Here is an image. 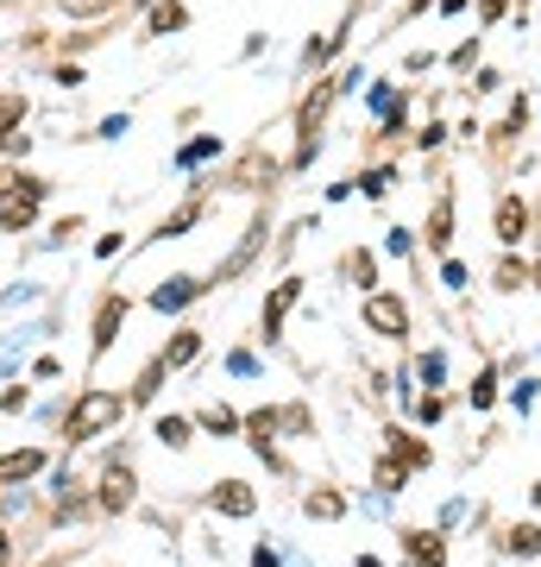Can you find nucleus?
<instances>
[{
    "label": "nucleus",
    "mask_w": 541,
    "mask_h": 567,
    "mask_svg": "<svg viewBox=\"0 0 541 567\" xmlns=\"http://www.w3.org/2000/svg\"><path fill=\"white\" fill-rule=\"evenodd\" d=\"M107 423H121V398L114 391H82L76 410H70V442H89Z\"/></svg>",
    "instance_id": "f257e3e1"
},
{
    "label": "nucleus",
    "mask_w": 541,
    "mask_h": 567,
    "mask_svg": "<svg viewBox=\"0 0 541 567\" xmlns=\"http://www.w3.org/2000/svg\"><path fill=\"white\" fill-rule=\"evenodd\" d=\"M39 196H44V183L20 177V189H7V208H0V227H25L32 215H39Z\"/></svg>",
    "instance_id": "f03ea898"
},
{
    "label": "nucleus",
    "mask_w": 541,
    "mask_h": 567,
    "mask_svg": "<svg viewBox=\"0 0 541 567\" xmlns=\"http://www.w3.org/2000/svg\"><path fill=\"white\" fill-rule=\"evenodd\" d=\"M365 322L378 328V334H403V328H409V309H403L397 297H365Z\"/></svg>",
    "instance_id": "7ed1b4c3"
},
{
    "label": "nucleus",
    "mask_w": 541,
    "mask_h": 567,
    "mask_svg": "<svg viewBox=\"0 0 541 567\" xmlns=\"http://www.w3.org/2000/svg\"><path fill=\"white\" fill-rule=\"evenodd\" d=\"M101 505H107V511L133 505V473H126V466H107V480H101Z\"/></svg>",
    "instance_id": "20e7f679"
},
{
    "label": "nucleus",
    "mask_w": 541,
    "mask_h": 567,
    "mask_svg": "<svg viewBox=\"0 0 541 567\" xmlns=\"http://www.w3.org/2000/svg\"><path fill=\"white\" fill-rule=\"evenodd\" d=\"M39 466H44V454H32V447H20V454H7V461H0V486H13V480H32Z\"/></svg>",
    "instance_id": "39448f33"
},
{
    "label": "nucleus",
    "mask_w": 541,
    "mask_h": 567,
    "mask_svg": "<svg viewBox=\"0 0 541 567\" xmlns=\"http://www.w3.org/2000/svg\"><path fill=\"white\" fill-rule=\"evenodd\" d=\"M189 297H201V284H196V278H170L158 297H152V303H158V309H183Z\"/></svg>",
    "instance_id": "423d86ee"
},
{
    "label": "nucleus",
    "mask_w": 541,
    "mask_h": 567,
    "mask_svg": "<svg viewBox=\"0 0 541 567\" xmlns=\"http://www.w3.org/2000/svg\"><path fill=\"white\" fill-rule=\"evenodd\" d=\"M215 511H227V517H252V492H246V486H221V492H215Z\"/></svg>",
    "instance_id": "0eeeda50"
},
{
    "label": "nucleus",
    "mask_w": 541,
    "mask_h": 567,
    "mask_svg": "<svg viewBox=\"0 0 541 567\" xmlns=\"http://www.w3.org/2000/svg\"><path fill=\"white\" fill-rule=\"evenodd\" d=\"M296 297H302V284H283L278 297L264 303V328H271V334H278V322H283V316H290V303H296Z\"/></svg>",
    "instance_id": "6e6552de"
},
{
    "label": "nucleus",
    "mask_w": 541,
    "mask_h": 567,
    "mask_svg": "<svg viewBox=\"0 0 541 567\" xmlns=\"http://www.w3.org/2000/svg\"><path fill=\"white\" fill-rule=\"evenodd\" d=\"M13 126H20V102H0V145L25 152V133H13Z\"/></svg>",
    "instance_id": "1a4fd4ad"
},
{
    "label": "nucleus",
    "mask_w": 541,
    "mask_h": 567,
    "mask_svg": "<svg viewBox=\"0 0 541 567\" xmlns=\"http://www.w3.org/2000/svg\"><path fill=\"white\" fill-rule=\"evenodd\" d=\"M498 240H522V203H498Z\"/></svg>",
    "instance_id": "9d476101"
},
{
    "label": "nucleus",
    "mask_w": 541,
    "mask_h": 567,
    "mask_svg": "<svg viewBox=\"0 0 541 567\" xmlns=\"http://www.w3.org/2000/svg\"><path fill=\"white\" fill-rule=\"evenodd\" d=\"M121 316H126V303H101V334H95V353H107V347H114V328H121Z\"/></svg>",
    "instance_id": "9b49d317"
},
{
    "label": "nucleus",
    "mask_w": 541,
    "mask_h": 567,
    "mask_svg": "<svg viewBox=\"0 0 541 567\" xmlns=\"http://www.w3.org/2000/svg\"><path fill=\"white\" fill-rule=\"evenodd\" d=\"M196 334H177V341H170V353H164V365H189V360H196Z\"/></svg>",
    "instance_id": "f8f14e48"
},
{
    "label": "nucleus",
    "mask_w": 541,
    "mask_h": 567,
    "mask_svg": "<svg viewBox=\"0 0 541 567\" xmlns=\"http://www.w3.org/2000/svg\"><path fill=\"white\" fill-rule=\"evenodd\" d=\"M510 548H517V555H541V529H535V524L510 529Z\"/></svg>",
    "instance_id": "ddd939ff"
},
{
    "label": "nucleus",
    "mask_w": 541,
    "mask_h": 567,
    "mask_svg": "<svg viewBox=\"0 0 541 567\" xmlns=\"http://www.w3.org/2000/svg\"><path fill=\"white\" fill-rule=\"evenodd\" d=\"M158 435H164V447H183V442H189V423H183V416H164Z\"/></svg>",
    "instance_id": "4468645a"
},
{
    "label": "nucleus",
    "mask_w": 541,
    "mask_h": 567,
    "mask_svg": "<svg viewBox=\"0 0 541 567\" xmlns=\"http://www.w3.org/2000/svg\"><path fill=\"white\" fill-rule=\"evenodd\" d=\"M201 423L215 429V435H227V429L240 423V416H233V410H227V404H215V410H208V416H201Z\"/></svg>",
    "instance_id": "2eb2a0df"
},
{
    "label": "nucleus",
    "mask_w": 541,
    "mask_h": 567,
    "mask_svg": "<svg viewBox=\"0 0 541 567\" xmlns=\"http://www.w3.org/2000/svg\"><path fill=\"white\" fill-rule=\"evenodd\" d=\"M409 555H416V561H428V567H441V543H422V536H409Z\"/></svg>",
    "instance_id": "dca6fc26"
},
{
    "label": "nucleus",
    "mask_w": 541,
    "mask_h": 567,
    "mask_svg": "<svg viewBox=\"0 0 541 567\" xmlns=\"http://www.w3.org/2000/svg\"><path fill=\"white\" fill-rule=\"evenodd\" d=\"M201 158H215V140H196V145H183V164H201Z\"/></svg>",
    "instance_id": "f3484780"
},
{
    "label": "nucleus",
    "mask_w": 541,
    "mask_h": 567,
    "mask_svg": "<svg viewBox=\"0 0 541 567\" xmlns=\"http://www.w3.org/2000/svg\"><path fill=\"white\" fill-rule=\"evenodd\" d=\"M183 20H189V13H183L177 0H170V7H158V32H170V25H183Z\"/></svg>",
    "instance_id": "a211bd4d"
},
{
    "label": "nucleus",
    "mask_w": 541,
    "mask_h": 567,
    "mask_svg": "<svg viewBox=\"0 0 541 567\" xmlns=\"http://www.w3.org/2000/svg\"><path fill=\"white\" fill-rule=\"evenodd\" d=\"M447 221H454V215H447V203H441V208H435V227H428V240H435V246H447Z\"/></svg>",
    "instance_id": "6ab92c4d"
},
{
    "label": "nucleus",
    "mask_w": 541,
    "mask_h": 567,
    "mask_svg": "<svg viewBox=\"0 0 541 567\" xmlns=\"http://www.w3.org/2000/svg\"><path fill=\"white\" fill-rule=\"evenodd\" d=\"M0 567H7V536H0Z\"/></svg>",
    "instance_id": "aec40b11"
},
{
    "label": "nucleus",
    "mask_w": 541,
    "mask_h": 567,
    "mask_svg": "<svg viewBox=\"0 0 541 567\" xmlns=\"http://www.w3.org/2000/svg\"><path fill=\"white\" fill-rule=\"evenodd\" d=\"M259 567H278V561H271V555H259Z\"/></svg>",
    "instance_id": "412c9836"
}]
</instances>
